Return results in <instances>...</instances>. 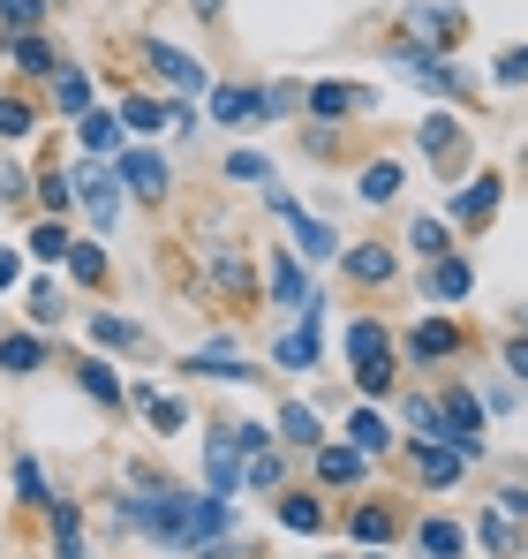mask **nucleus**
I'll return each mask as SVG.
<instances>
[{"instance_id":"obj_1","label":"nucleus","mask_w":528,"mask_h":559,"mask_svg":"<svg viewBox=\"0 0 528 559\" xmlns=\"http://www.w3.org/2000/svg\"><path fill=\"white\" fill-rule=\"evenodd\" d=\"M460 31H468V15H460L453 0H416V8L400 15V46H423V53H453Z\"/></svg>"},{"instance_id":"obj_2","label":"nucleus","mask_w":528,"mask_h":559,"mask_svg":"<svg viewBox=\"0 0 528 559\" xmlns=\"http://www.w3.org/2000/svg\"><path fill=\"white\" fill-rule=\"evenodd\" d=\"M325 318H333V310H325V287H317V295L302 302V325L272 341V364H279V371H317V348H325Z\"/></svg>"},{"instance_id":"obj_3","label":"nucleus","mask_w":528,"mask_h":559,"mask_svg":"<svg viewBox=\"0 0 528 559\" xmlns=\"http://www.w3.org/2000/svg\"><path fill=\"white\" fill-rule=\"evenodd\" d=\"M439 424H445V447H460V462H483V401L468 385L439 393Z\"/></svg>"},{"instance_id":"obj_4","label":"nucleus","mask_w":528,"mask_h":559,"mask_svg":"<svg viewBox=\"0 0 528 559\" xmlns=\"http://www.w3.org/2000/svg\"><path fill=\"white\" fill-rule=\"evenodd\" d=\"M264 204H272V219H287V227H295V258H317V265H325V258H340V235H333V219L302 212V197H279V189H272Z\"/></svg>"},{"instance_id":"obj_5","label":"nucleus","mask_w":528,"mask_h":559,"mask_svg":"<svg viewBox=\"0 0 528 559\" xmlns=\"http://www.w3.org/2000/svg\"><path fill=\"white\" fill-rule=\"evenodd\" d=\"M227 530H235V499H219V491H189V507H181V545L204 552V545H219Z\"/></svg>"},{"instance_id":"obj_6","label":"nucleus","mask_w":528,"mask_h":559,"mask_svg":"<svg viewBox=\"0 0 528 559\" xmlns=\"http://www.w3.org/2000/svg\"><path fill=\"white\" fill-rule=\"evenodd\" d=\"M144 69H152V76H167L181 98H212V69H204V61H189L181 46H167V38H144Z\"/></svg>"},{"instance_id":"obj_7","label":"nucleus","mask_w":528,"mask_h":559,"mask_svg":"<svg viewBox=\"0 0 528 559\" xmlns=\"http://www.w3.org/2000/svg\"><path fill=\"white\" fill-rule=\"evenodd\" d=\"M393 69H408V76H416V84H423L431 98H460V92H468V76L453 69V53H423V46H393Z\"/></svg>"},{"instance_id":"obj_8","label":"nucleus","mask_w":528,"mask_h":559,"mask_svg":"<svg viewBox=\"0 0 528 559\" xmlns=\"http://www.w3.org/2000/svg\"><path fill=\"white\" fill-rule=\"evenodd\" d=\"M113 182L129 189V197H144V204H159V197L175 189V175H167V159H159V152H144V144H129V152L113 159Z\"/></svg>"},{"instance_id":"obj_9","label":"nucleus","mask_w":528,"mask_h":559,"mask_svg":"<svg viewBox=\"0 0 528 559\" xmlns=\"http://www.w3.org/2000/svg\"><path fill=\"white\" fill-rule=\"evenodd\" d=\"M370 106H377V92H362V84H333V76H317V84L302 92V114H317L325 129L348 121V114H370Z\"/></svg>"},{"instance_id":"obj_10","label":"nucleus","mask_w":528,"mask_h":559,"mask_svg":"<svg viewBox=\"0 0 528 559\" xmlns=\"http://www.w3.org/2000/svg\"><path fill=\"white\" fill-rule=\"evenodd\" d=\"M499 197H506V182H499V175H468V182L453 189V204H445V219H453V227H491V212H499Z\"/></svg>"},{"instance_id":"obj_11","label":"nucleus","mask_w":528,"mask_h":559,"mask_svg":"<svg viewBox=\"0 0 528 559\" xmlns=\"http://www.w3.org/2000/svg\"><path fill=\"white\" fill-rule=\"evenodd\" d=\"M340 348H348V364H355V371H370V364H400V341L385 333V318H348Z\"/></svg>"},{"instance_id":"obj_12","label":"nucleus","mask_w":528,"mask_h":559,"mask_svg":"<svg viewBox=\"0 0 528 559\" xmlns=\"http://www.w3.org/2000/svg\"><path fill=\"white\" fill-rule=\"evenodd\" d=\"M181 378H219V385H250V378H257V364H250V356H235L227 341H212V348H189V356H181Z\"/></svg>"},{"instance_id":"obj_13","label":"nucleus","mask_w":528,"mask_h":559,"mask_svg":"<svg viewBox=\"0 0 528 559\" xmlns=\"http://www.w3.org/2000/svg\"><path fill=\"white\" fill-rule=\"evenodd\" d=\"M264 295H272V302H287V310H302V302L317 295L295 250H264Z\"/></svg>"},{"instance_id":"obj_14","label":"nucleus","mask_w":528,"mask_h":559,"mask_svg":"<svg viewBox=\"0 0 528 559\" xmlns=\"http://www.w3.org/2000/svg\"><path fill=\"white\" fill-rule=\"evenodd\" d=\"M272 431H279V447H287V454H317V447H325V416H317L310 401H279Z\"/></svg>"},{"instance_id":"obj_15","label":"nucleus","mask_w":528,"mask_h":559,"mask_svg":"<svg viewBox=\"0 0 528 559\" xmlns=\"http://www.w3.org/2000/svg\"><path fill=\"white\" fill-rule=\"evenodd\" d=\"M310 468H317V491H325V484H333V491H348V484L370 476V454H355L348 439H325V447L310 454Z\"/></svg>"},{"instance_id":"obj_16","label":"nucleus","mask_w":528,"mask_h":559,"mask_svg":"<svg viewBox=\"0 0 528 559\" xmlns=\"http://www.w3.org/2000/svg\"><path fill=\"white\" fill-rule=\"evenodd\" d=\"M340 439H348L355 454H370V462L400 447V431H393V416H385V408H370V401H362V408L348 416V431H340Z\"/></svg>"},{"instance_id":"obj_17","label":"nucleus","mask_w":528,"mask_h":559,"mask_svg":"<svg viewBox=\"0 0 528 559\" xmlns=\"http://www.w3.org/2000/svg\"><path fill=\"white\" fill-rule=\"evenodd\" d=\"M416 364H453L460 356V325L453 318H423V325H408V341H400Z\"/></svg>"},{"instance_id":"obj_18","label":"nucleus","mask_w":528,"mask_h":559,"mask_svg":"<svg viewBox=\"0 0 528 559\" xmlns=\"http://www.w3.org/2000/svg\"><path fill=\"white\" fill-rule=\"evenodd\" d=\"M408 454H416V476L431 484V491H445V484H460V447H445V439H408Z\"/></svg>"},{"instance_id":"obj_19","label":"nucleus","mask_w":528,"mask_h":559,"mask_svg":"<svg viewBox=\"0 0 528 559\" xmlns=\"http://www.w3.org/2000/svg\"><path fill=\"white\" fill-rule=\"evenodd\" d=\"M46 530H53V559H91L84 507H76V499H53V507H46Z\"/></svg>"},{"instance_id":"obj_20","label":"nucleus","mask_w":528,"mask_h":559,"mask_svg":"<svg viewBox=\"0 0 528 559\" xmlns=\"http://www.w3.org/2000/svg\"><path fill=\"white\" fill-rule=\"evenodd\" d=\"M340 273H348L355 287H385V280L400 273V258H393L385 242H355V250H340Z\"/></svg>"},{"instance_id":"obj_21","label":"nucleus","mask_w":528,"mask_h":559,"mask_svg":"<svg viewBox=\"0 0 528 559\" xmlns=\"http://www.w3.org/2000/svg\"><path fill=\"white\" fill-rule=\"evenodd\" d=\"M76 204L91 212V227H113L121 204H129V189L113 182V175H76Z\"/></svg>"},{"instance_id":"obj_22","label":"nucleus","mask_w":528,"mask_h":559,"mask_svg":"<svg viewBox=\"0 0 528 559\" xmlns=\"http://www.w3.org/2000/svg\"><path fill=\"white\" fill-rule=\"evenodd\" d=\"M348 537L362 545V552H385V545H393V507H385V499H355L348 507Z\"/></svg>"},{"instance_id":"obj_23","label":"nucleus","mask_w":528,"mask_h":559,"mask_svg":"<svg viewBox=\"0 0 528 559\" xmlns=\"http://www.w3.org/2000/svg\"><path fill=\"white\" fill-rule=\"evenodd\" d=\"M76 136H84L91 159H121V152H129V129H121V114H106V106H91L84 121H76Z\"/></svg>"},{"instance_id":"obj_24","label":"nucleus","mask_w":528,"mask_h":559,"mask_svg":"<svg viewBox=\"0 0 528 559\" xmlns=\"http://www.w3.org/2000/svg\"><path fill=\"white\" fill-rule=\"evenodd\" d=\"M204 491H219V499H235L242 491V454H235V439L219 431V439H204Z\"/></svg>"},{"instance_id":"obj_25","label":"nucleus","mask_w":528,"mask_h":559,"mask_svg":"<svg viewBox=\"0 0 528 559\" xmlns=\"http://www.w3.org/2000/svg\"><path fill=\"white\" fill-rule=\"evenodd\" d=\"M279 530L287 537H325V491H279Z\"/></svg>"},{"instance_id":"obj_26","label":"nucleus","mask_w":528,"mask_h":559,"mask_svg":"<svg viewBox=\"0 0 528 559\" xmlns=\"http://www.w3.org/2000/svg\"><path fill=\"white\" fill-rule=\"evenodd\" d=\"M423 287H431L439 302H468V295H476V265L445 250V258H431V273H423Z\"/></svg>"},{"instance_id":"obj_27","label":"nucleus","mask_w":528,"mask_h":559,"mask_svg":"<svg viewBox=\"0 0 528 559\" xmlns=\"http://www.w3.org/2000/svg\"><path fill=\"white\" fill-rule=\"evenodd\" d=\"M91 341H98V348H121V356H144V348H152L144 325L121 318V310H91Z\"/></svg>"},{"instance_id":"obj_28","label":"nucleus","mask_w":528,"mask_h":559,"mask_svg":"<svg viewBox=\"0 0 528 559\" xmlns=\"http://www.w3.org/2000/svg\"><path fill=\"white\" fill-rule=\"evenodd\" d=\"M204 280H212V295H250V287H257V273H250L242 250H204Z\"/></svg>"},{"instance_id":"obj_29","label":"nucleus","mask_w":528,"mask_h":559,"mask_svg":"<svg viewBox=\"0 0 528 559\" xmlns=\"http://www.w3.org/2000/svg\"><path fill=\"white\" fill-rule=\"evenodd\" d=\"M476 545H483L491 559H521L528 552V530L514 522V514H499V507H491V514L476 522Z\"/></svg>"},{"instance_id":"obj_30","label":"nucleus","mask_w":528,"mask_h":559,"mask_svg":"<svg viewBox=\"0 0 528 559\" xmlns=\"http://www.w3.org/2000/svg\"><path fill=\"white\" fill-rule=\"evenodd\" d=\"M46 92H53V106H61V114H69V121H84L91 106H98V84H91L84 69H69V61H61V69H53V84H46Z\"/></svg>"},{"instance_id":"obj_31","label":"nucleus","mask_w":528,"mask_h":559,"mask_svg":"<svg viewBox=\"0 0 528 559\" xmlns=\"http://www.w3.org/2000/svg\"><path fill=\"white\" fill-rule=\"evenodd\" d=\"M76 378H84V393L98 408H121V401H129V385H121V371H113L106 356H76Z\"/></svg>"},{"instance_id":"obj_32","label":"nucleus","mask_w":528,"mask_h":559,"mask_svg":"<svg viewBox=\"0 0 528 559\" xmlns=\"http://www.w3.org/2000/svg\"><path fill=\"white\" fill-rule=\"evenodd\" d=\"M416 545H423V559H460L468 552V530L453 514H431V522H416Z\"/></svg>"},{"instance_id":"obj_33","label":"nucleus","mask_w":528,"mask_h":559,"mask_svg":"<svg viewBox=\"0 0 528 559\" xmlns=\"http://www.w3.org/2000/svg\"><path fill=\"white\" fill-rule=\"evenodd\" d=\"M212 121L219 129H235V121H257V84H212Z\"/></svg>"},{"instance_id":"obj_34","label":"nucleus","mask_w":528,"mask_h":559,"mask_svg":"<svg viewBox=\"0 0 528 559\" xmlns=\"http://www.w3.org/2000/svg\"><path fill=\"white\" fill-rule=\"evenodd\" d=\"M8 61H15V76H38V84H53V69H61V53L31 31V38H8Z\"/></svg>"},{"instance_id":"obj_35","label":"nucleus","mask_w":528,"mask_h":559,"mask_svg":"<svg viewBox=\"0 0 528 559\" xmlns=\"http://www.w3.org/2000/svg\"><path fill=\"white\" fill-rule=\"evenodd\" d=\"M46 356H53V348H46L38 333H8V341H0V371H8V378L46 371Z\"/></svg>"},{"instance_id":"obj_36","label":"nucleus","mask_w":528,"mask_h":559,"mask_svg":"<svg viewBox=\"0 0 528 559\" xmlns=\"http://www.w3.org/2000/svg\"><path fill=\"white\" fill-rule=\"evenodd\" d=\"M400 182H408V167H400V159H370V167H362V182H355V197H362V204H393Z\"/></svg>"},{"instance_id":"obj_37","label":"nucleus","mask_w":528,"mask_h":559,"mask_svg":"<svg viewBox=\"0 0 528 559\" xmlns=\"http://www.w3.org/2000/svg\"><path fill=\"white\" fill-rule=\"evenodd\" d=\"M31 197L46 204V219H61V212H76V175H69V167H38Z\"/></svg>"},{"instance_id":"obj_38","label":"nucleus","mask_w":528,"mask_h":559,"mask_svg":"<svg viewBox=\"0 0 528 559\" xmlns=\"http://www.w3.org/2000/svg\"><path fill=\"white\" fill-rule=\"evenodd\" d=\"M113 114H121V129H129V136H152V129H167V114H175V106H159L152 92H129Z\"/></svg>"},{"instance_id":"obj_39","label":"nucleus","mask_w":528,"mask_h":559,"mask_svg":"<svg viewBox=\"0 0 528 559\" xmlns=\"http://www.w3.org/2000/svg\"><path fill=\"white\" fill-rule=\"evenodd\" d=\"M129 401H136V408L152 416V431H181V424H189V408H181L175 393H152V385H129Z\"/></svg>"},{"instance_id":"obj_40","label":"nucleus","mask_w":528,"mask_h":559,"mask_svg":"<svg viewBox=\"0 0 528 559\" xmlns=\"http://www.w3.org/2000/svg\"><path fill=\"white\" fill-rule=\"evenodd\" d=\"M408 250H416V258H445V250H453V219H439V212L408 219Z\"/></svg>"},{"instance_id":"obj_41","label":"nucleus","mask_w":528,"mask_h":559,"mask_svg":"<svg viewBox=\"0 0 528 559\" xmlns=\"http://www.w3.org/2000/svg\"><path fill=\"white\" fill-rule=\"evenodd\" d=\"M69 250H76V235H69L61 219H38V227H31V258H38V265H69Z\"/></svg>"},{"instance_id":"obj_42","label":"nucleus","mask_w":528,"mask_h":559,"mask_svg":"<svg viewBox=\"0 0 528 559\" xmlns=\"http://www.w3.org/2000/svg\"><path fill=\"white\" fill-rule=\"evenodd\" d=\"M400 424H408V439H445L439 393H408V401H400Z\"/></svg>"},{"instance_id":"obj_43","label":"nucleus","mask_w":528,"mask_h":559,"mask_svg":"<svg viewBox=\"0 0 528 559\" xmlns=\"http://www.w3.org/2000/svg\"><path fill=\"white\" fill-rule=\"evenodd\" d=\"M416 144H423V159H453V152H460V121H453V114H431V121L416 129Z\"/></svg>"},{"instance_id":"obj_44","label":"nucleus","mask_w":528,"mask_h":559,"mask_svg":"<svg viewBox=\"0 0 528 559\" xmlns=\"http://www.w3.org/2000/svg\"><path fill=\"white\" fill-rule=\"evenodd\" d=\"M46 8L53 0H0V38H31L46 23Z\"/></svg>"},{"instance_id":"obj_45","label":"nucleus","mask_w":528,"mask_h":559,"mask_svg":"<svg viewBox=\"0 0 528 559\" xmlns=\"http://www.w3.org/2000/svg\"><path fill=\"white\" fill-rule=\"evenodd\" d=\"M15 499L23 507H53V484H46V468L31 462V454H15Z\"/></svg>"},{"instance_id":"obj_46","label":"nucleus","mask_w":528,"mask_h":559,"mask_svg":"<svg viewBox=\"0 0 528 559\" xmlns=\"http://www.w3.org/2000/svg\"><path fill=\"white\" fill-rule=\"evenodd\" d=\"M106 273H113V265H106V242H76V250H69V280H76V287H98Z\"/></svg>"},{"instance_id":"obj_47","label":"nucleus","mask_w":528,"mask_h":559,"mask_svg":"<svg viewBox=\"0 0 528 559\" xmlns=\"http://www.w3.org/2000/svg\"><path fill=\"white\" fill-rule=\"evenodd\" d=\"M242 491H287V462H279V447L257 454V462H242Z\"/></svg>"},{"instance_id":"obj_48","label":"nucleus","mask_w":528,"mask_h":559,"mask_svg":"<svg viewBox=\"0 0 528 559\" xmlns=\"http://www.w3.org/2000/svg\"><path fill=\"white\" fill-rule=\"evenodd\" d=\"M302 92H310V84H257V114H264V121L302 114Z\"/></svg>"},{"instance_id":"obj_49","label":"nucleus","mask_w":528,"mask_h":559,"mask_svg":"<svg viewBox=\"0 0 528 559\" xmlns=\"http://www.w3.org/2000/svg\"><path fill=\"white\" fill-rule=\"evenodd\" d=\"M38 129V106L23 92H0V136H31Z\"/></svg>"},{"instance_id":"obj_50","label":"nucleus","mask_w":528,"mask_h":559,"mask_svg":"<svg viewBox=\"0 0 528 559\" xmlns=\"http://www.w3.org/2000/svg\"><path fill=\"white\" fill-rule=\"evenodd\" d=\"M227 182H264V189H272V159L250 152V144H242V152H227Z\"/></svg>"},{"instance_id":"obj_51","label":"nucleus","mask_w":528,"mask_h":559,"mask_svg":"<svg viewBox=\"0 0 528 559\" xmlns=\"http://www.w3.org/2000/svg\"><path fill=\"white\" fill-rule=\"evenodd\" d=\"M31 318H38V325L61 318V280H31Z\"/></svg>"},{"instance_id":"obj_52","label":"nucleus","mask_w":528,"mask_h":559,"mask_svg":"<svg viewBox=\"0 0 528 559\" xmlns=\"http://www.w3.org/2000/svg\"><path fill=\"white\" fill-rule=\"evenodd\" d=\"M227 439H235V454H250V462H257V454H272V439H279V431H264V424H235Z\"/></svg>"},{"instance_id":"obj_53","label":"nucleus","mask_w":528,"mask_h":559,"mask_svg":"<svg viewBox=\"0 0 528 559\" xmlns=\"http://www.w3.org/2000/svg\"><path fill=\"white\" fill-rule=\"evenodd\" d=\"M355 393H362V401L377 408V401L393 393V364H370V371H355Z\"/></svg>"},{"instance_id":"obj_54","label":"nucleus","mask_w":528,"mask_h":559,"mask_svg":"<svg viewBox=\"0 0 528 559\" xmlns=\"http://www.w3.org/2000/svg\"><path fill=\"white\" fill-rule=\"evenodd\" d=\"M491 76H499L506 92H521V84H528V46H514V53H499V69H491Z\"/></svg>"},{"instance_id":"obj_55","label":"nucleus","mask_w":528,"mask_h":559,"mask_svg":"<svg viewBox=\"0 0 528 559\" xmlns=\"http://www.w3.org/2000/svg\"><path fill=\"white\" fill-rule=\"evenodd\" d=\"M499 514H514V522H528V476H514V484H499Z\"/></svg>"},{"instance_id":"obj_56","label":"nucleus","mask_w":528,"mask_h":559,"mask_svg":"<svg viewBox=\"0 0 528 559\" xmlns=\"http://www.w3.org/2000/svg\"><path fill=\"white\" fill-rule=\"evenodd\" d=\"M476 401H483V416H514V385H483Z\"/></svg>"},{"instance_id":"obj_57","label":"nucleus","mask_w":528,"mask_h":559,"mask_svg":"<svg viewBox=\"0 0 528 559\" xmlns=\"http://www.w3.org/2000/svg\"><path fill=\"white\" fill-rule=\"evenodd\" d=\"M506 378H528V333H506Z\"/></svg>"},{"instance_id":"obj_58","label":"nucleus","mask_w":528,"mask_h":559,"mask_svg":"<svg viewBox=\"0 0 528 559\" xmlns=\"http://www.w3.org/2000/svg\"><path fill=\"white\" fill-rule=\"evenodd\" d=\"M0 197H8V204H23V197H31V182H23V167H8V175H0Z\"/></svg>"},{"instance_id":"obj_59","label":"nucleus","mask_w":528,"mask_h":559,"mask_svg":"<svg viewBox=\"0 0 528 559\" xmlns=\"http://www.w3.org/2000/svg\"><path fill=\"white\" fill-rule=\"evenodd\" d=\"M15 280H23V258H15V250L0 242V287H15Z\"/></svg>"},{"instance_id":"obj_60","label":"nucleus","mask_w":528,"mask_h":559,"mask_svg":"<svg viewBox=\"0 0 528 559\" xmlns=\"http://www.w3.org/2000/svg\"><path fill=\"white\" fill-rule=\"evenodd\" d=\"M196 559H242V545H235V537H219V545H204Z\"/></svg>"},{"instance_id":"obj_61","label":"nucleus","mask_w":528,"mask_h":559,"mask_svg":"<svg viewBox=\"0 0 528 559\" xmlns=\"http://www.w3.org/2000/svg\"><path fill=\"white\" fill-rule=\"evenodd\" d=\"M189 8H196V15H204V23H212V15H219V8H227V0H189Z\"/></svg>"},{"instance_id":"obj_62","label":"nucleus","mask_w":528,"mask_h":559,"mask_svg":"<svg viewBox=\"0 0 528 559\" xmlns=\"http://www.w3.org/2000/svg\"><path fill=\"white\" fill-rule=\"evenodd\" d=\"M362 559H385V552H362Z\"/></svg>"},{"instance_id":"obj_63","label":"nucleus","mask_w":528,"mask_h":559,"mask_svg":"<svg viewBox=\"0 0 528 559\" xmlns=\"http://www.w3.org/2000/svg\"><path fill=\"white\" fill-rule=\"evenodd\" d=\"M521 559H528V552H521Z\"/></svg>"}]
</instances>
